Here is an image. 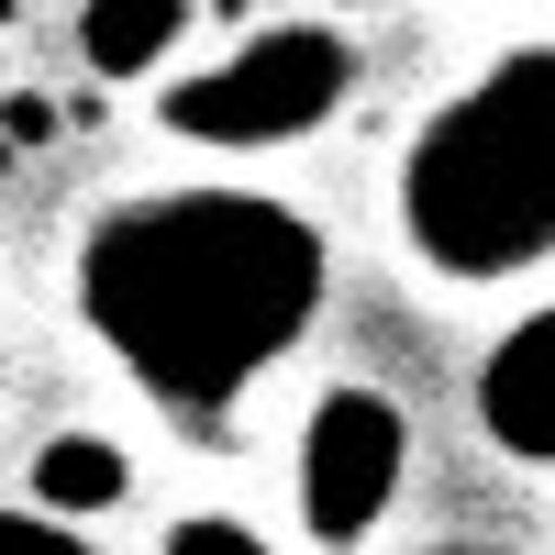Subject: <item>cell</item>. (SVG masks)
<instances>
[{
	"mask_svg": "<svg viewBox=\"0 0 555 555\" xmlns=\"http://www.w3.org/2000/svg\"><path fill=\"white\" fill-rule=\"evenodd\" d=\"M322 289H334L322 222L234 178L112 201L67 267V300L101 334V356L190 434H222L267 366L311 345Z\"/></svg>",
	"mask_w": 555,
	"mask_h": 555,
	"instance_id": "cell-1",
	"label": "cell"
},
{
	"mask_svg": "<svg viewBox=\"0 0 555 555\" xmlns=\"http://www.w3.org/2000/svg\"><path fill=\"white\" fill-rule=\"evenodd\" d=\"M400 245L444 289H500L555 256V44H512L423 112L400 156Z\"/></svg>",
	"mask_w": 555,
	"mask_h": 555,
	"instance_id": "cell-2",
	"label": "cell"
},
{
	"mask_svg": "<svg viewBox=\"0 0 555 555\" xmlns=\"http://www.w3.org/2000/svg\"><path fill=\"white\" fill-rule=\"evenodd\" d=\"M356 89V44L334 23H267L245 34L211 78H178L167 89V133L178 145H222V156H267V145H300L345 112Z\"/></svg>",
	"mask_w": 555,
	"mask_h": 555,
	"instance_id": "cell-3",
	"label": "cell"
},
{
	"mask_svg": "<svg viewBox=\"0 0 555 555\" xmlns=\"http://www.w3.org/2000/svg\"><path fill=\"white\" fill-rule=\"evenodd\" d=\"M411 478V423L389 389H322L300 423V533L322 555H356L389 522V500Z\"/></svg>",
	"mask_w": 555,
	"mask_h": 555,
	"instance_id": "cell-4",
	"label": "cell"
},
{
	"mask_svg": "<svg viewBox=\"0 0 555 555\" xmlns=\"http://www.w3.org/2000/svg\"><path fill=\"white\" fill-rule=\"evenodd\" d=\"M478 434L512 467H555V311H522L512 334L478 356Z\"/></svg>",
	"mask_w": 555,
	"mask_h": 555,
	"instance_id": "cell-5",
	"label": "cell"
},
{
	"mask_svg": "<svg viewBox=\"0 0 555 555\" xmlns=\"http://www.w3.org/2000/svg\"><path fill=\"white\" fill-rule=\"evenodd\" d=\"M133 500V455L112 434H44L34 444V512L44 522H89V512H122Z\"/></svg>",
	"mask_w": 555,
	"mask_h": 555,
	"instance_id": "cell-6",
	"label": "cell"
},
{
	"mask_svg": "<svg viewBox=\"0 0 555 555\" xmlns=\"http://www.w3.org/2000/svg\"><path fill=\"white\" fill-rule=\"evenodd\" d=\"M178 34H190V0H89L78 56H89V78H145V67H167Z\"/></svg>",
	"mask_w": 555,
	"mask_h": 555,
	"instance_id": "cell-7",
	"label": "cell"
},
{
	"mask_svg": "<svg viewBox=\"0 0 555 555\" xmlns=\"http://www.w3.org/2000/svg\"><path fill=\"white\" fill-rule=\"evenodd\" d=\"M156 555H278V544H267L256 522H234V512H178Z\"/></svg>",
	"mask_w": 555,
	"mask_h": 555,
	"instance_id": "cell-8",
	"label": "cell"
},
{
	"mask_svg": "<svg viewBox=\"0 0 555 555\" xmlns=\"http://www.w3.org/2000/svg\"><path fill=\"white\" fill-rule=\"evenodd\" d=\"M0 555H89L67 522H44V512H0Z\"/></svg>",
	"mask_w": 555,
	"mask_h": 555,
	"instance_id": "cell-9",
	"label": "cell"
},
{
	"mask_svg": "<svg viewBox=\"0 0 555 555\" xmlns=\"http://www.w3.org/2000/svg\"><path fill=\"white\" fill-rule=\"evenodd\" d=\"M0 133H12V145H56V133H67V112L44 101V89H12V101H0Z\"/></svg>",
	"mask_w": 555,
	"mask_h": 555,
	"instance_id": "cell-10",
	"label": "cell"
},
{
	"mask_svg": "<svg viewBox=\"0 0 555 555\" xmlns=\"http://www.w3.org/2000/svg\"><path fill=\"white\" fill-rule=\"evenodd\" d=\"M411 555H489V544H411Z\"/></svg>",
	"mask_w": 555,
	"mask_h": 555,
	"instance_id": "cell-11",
	"label": "cell"
},
{
	"mask_svg": "<svg viewBox=\"0 0 555 555\" xmlns=\"http://www.w3.org/2000/svg\"><path fill=\"white\" fill-rule=\"evenodd\" d=\"M0 34H12V0H0Z\"/></svg>",
	"mask_w": 555,
	"mask_h": 555,
	"instance_id": "cell-12",
	"label": "cell"
}]
</instances>
